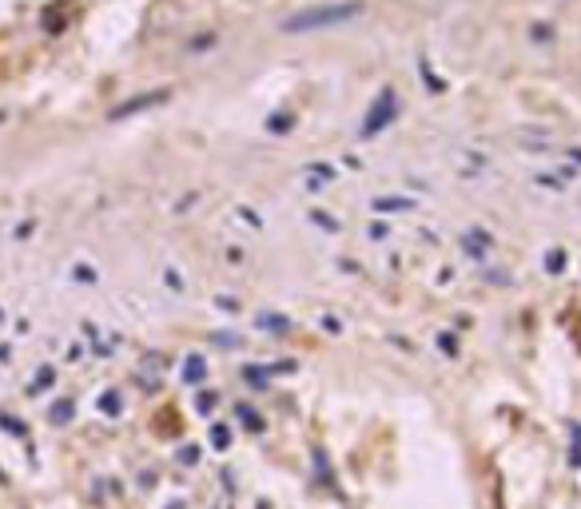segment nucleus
<instances>
[{"mask_svg": "<svg viewBox=\"0 0 581 509\" xmlns=\"http://www.w3.org/2000/svg\"><path fill=\"white\" fill-rule=\"evenodd\" d=\"M394 111H398V104H394V95L390 92H382V100L371 108V115H367V124H362V136H378L382 127L394 120Z\"/></svg>", "mask_w": 581, "mask_h": 509, "instance_id": "f257e3e1", "label": "nucleus"}, {"mask_svg": "<svg viewBox=\"0 0 581 509\" xmlns=\"http://www.w3.org/2000/svg\"><path fill=\"white\" fill-rule=\"evenodd\" d=\"M203 378H208V362H203V354H187V362H183V382H187V386H199Z\"/></svg>", "mask_w": 581, "mask_h": 509, "instance_id": "f03ea898", "label": "nucleus"}, {"mask_svg": "<svg viewBox=\"0 0 581 509\" xmlns=\"http://www.w3.org/2000/svg\"><path fill=\"white\" fill-rule=\"evenodd\" d=\"M414 199H403V195H378V199H374V211H394V215H398V211H414Z\"/></svg>", "mask_w": 581, "mask_h": 509, "instance_id": "7ed1b4c3", "label": "nucleus"}, {"mask_svg": "<svg viewBox=\"0 0 581 509\" xmlns=\"http://www.w3.org/2000/svg\"><path fill=\"white\" fill-rule=\"evenodd\" d=\"M235 414L243 418V426L251 429V434H259V429H263V418H255V410H251V406H239Z\"/></svg>", "mask_w": 581, "mask_h": 509, "instance_id": "20e7f679", "label": "nucleus"}, {"mask_svg": "<svg viewBox=\"0 0 581 509\" xmlns=\"http://www.w3.org/2000/svg\"><path fill=\"white\" fill-rule=\"evenodd\" d=\"M311 219H315V227H319V231H331V235L339 231V219H335V215H323V211H311Z\"/></svg>", "mask_w": 581, "mask_h": 509, "instance_id": "39448f33", "label": "nucleus"}, {"mask_svg": "<svg viewBox=\"0 0 581 509\" xmlns=\"http://www.w3.org/2000/svg\"><path fill=\"white\" fill-rule=\"evenodd\" d=\"M100 410L108 414V418H116V414H120V394H116V390H108V394L100 398Z\"/></svg>", "mask_w": 581, "mask_h": 509, "instance_id": "423d86ee", "label": "nucleus"}, {"mask_svg": "<svg viewBox=\"0 0 581 509\" xmlns=\"http://www.w3.org/2000/svg\"><path fill=\"white\" fill-rule=\"evenodd\" d=\"M211 445H215V450H227V445H231V429L227 426H211Z\"/></svg>", "mask_w": 581, "mask_h": 509, "instance_id": "0eeeda50", "label": "nucleus"}, {"mask_svg": "<svg viewBox=\"0 0 581 509\" xmlns=\"http://www.w3.org/2000/svg\"><path fill=\"white\" fill-rule=\"evenodd\" d=\"M259 326H263V331H287L283 315H263V318H259Z\"/></svg>", "mask_w": 581, "mask_h": 509, "instance_id": "6e6552de", "label": "nucleus"}, {"mask_svg": "<svg viewBox=\"0 0 581 509\" xmlns=\"http://www.w3.org/2000/svg\"><path fill=\"white\" fill-rule=\"evenodd\" d=\"M247 378H251V386H267V382H271V370H259V366H247Z\"/></svg>", "mask_w": 581, "mask_h": 509, "instance_id": "1a4fd4ad", "label": "nucleus"}, {"mask_svg": "<svg viewBox=\"0 0 581 509\" xmlns=\"http://www.w3.org/2000/svg\"><path fill=\"white\" fill-rule=\"evenodd\" d=\"M438 346H442V354H458V342H454V334H442V338H438Z\"/></svg>", "mask_w": 581, "mask_h": 509, "instance_id": "9d476101", "label": "nucleus"}, {"mask_svg": "<svg viewBox=\"0 0 581 509\" xmlns=\"http://www.w3.org/2000/svg\"><path fill=\"white\" fill-rule=\"evenodd\" d=\"M195 406H199V414H208L211 406H215V394H199L195 398Z\"/></svg>", "mask_w": 581, "mask_h": 509, "instance_id": "9b49d317", "label": "nucleus"}, {"mask_svg": "<svg viewBox=\"0 0 581 509\" xmlns=\"http://www.w3.org/2000/svg\"><path fill=\"white\" fill-rule=\"evenodd\" d=\"M546 267H549V270H562V267H565V259H562V251H549V259H546Z\"/></svg>", "mask_w": 581, "mask_h": 509, "instance_id": "f8f14e48", "label": "nucleus"}, {"mask_svg": "<svg viewBox=\"0 0 581 509\" xmlns=\"http://www.w3.org/2000/svg\"><path fill=\"white\" fill-rule=\"evenodd\" d=\"M239 215H243V219H247V223H251V227H263V223H259V215H255V211H251V207H239Z\"/></svg>", "mask_w": 581, "mask_h": 509, "instance_id": "ddd939ff", "label": "nucleus"}, {"mask_svg": "<svg viewBox=\"0 0 581 509\" xmlns=\"http://www.w3.org/2000/svg\"><path fill=\"white\" fill-rule=\"evenodd\" d=\"M163 279H167V286H172V290H183V279H179L176 270H167V275H163Z\"/></svg>", "mask_w": 581, "mask_h": 509, "instance_id": "4468645a", "label": "nucleus"}, {"mask_svg": "<svg viewBox=\"0 0 581 509\" xmlns=\"http://www.w3.org/2000/svg\"><path fill=\"white\" fill-rule=\"evenodd\" d=\"M68 410H72V406L64 402V406H56V414H52V418H56V422H68Z\"/></svg>", "mask_w": 581, "mask_h": 509, "instance_id": "2eb2a0df", "label": "nucleus"}, {"mask_svg": "<svg viewBox=\"0 0 581 509\" xmlns=\"http://www.w3.org/2000/svg\"><path fill=\"white\" fill-rule=\"evenodd\" d=\"M569 159H573V163H581V151H569Z\"/></svg>", "mask_w": 581, "mask_h": 509, "instance_id": "dca6fc26", "label": "nucleus"}, {"mask_svg": "<svg viewBox=\"0 0 581 509\" xmlns=\"http://www.w3.org/2000/svg\"><path fill=\"white\" fill-rule=\"evenodd\" d=\"M259 509H271V506H259Z\"/></svg>", "mask_w": 581, "mask_h": 509, "instance_id": "f3484780", "label": "nucleus"}]
</instances>
